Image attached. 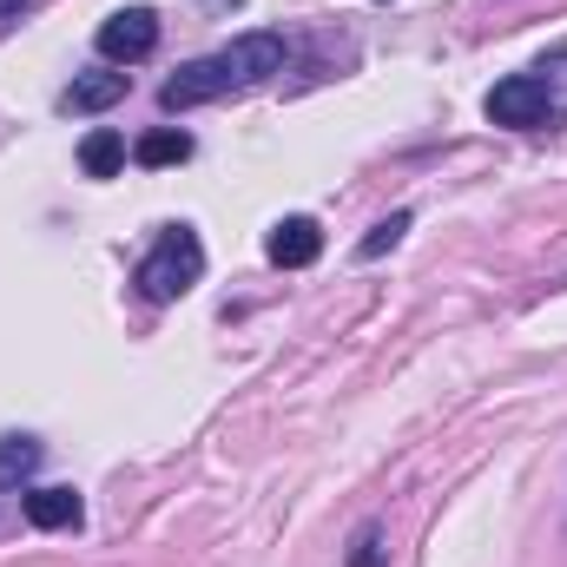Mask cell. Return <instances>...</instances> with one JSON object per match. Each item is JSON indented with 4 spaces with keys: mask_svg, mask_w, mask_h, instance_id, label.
<instances>
[{
    "mask_svg": "<svg viewBox=\"0 0 567 567\" xmlns=\"http://www.w3.org/2000/svg\"><path fill=\"white\" fill-rule=\"evenodd\" d=\"M205 278V245H198V231H165L152 251H145L140 265V290L152 297V303H172V297H185L192 284Z\"/></svg>",
    "mask_w": 567,
    "mask_h": 567,
    "instance_id": "obj_1",
    "label": "cell"
},
{
    "mask_svg": "<svg viewBox=\"0 0 567 567\" xmlns=\"http://www.w3.org/2000/svg\"><path fill=\"white\" fill-rule=\"evenodd\" d=\"M212 60H218V73H225V93H231V86H258V80L284 73V40L278 33H245V40H231V47L212 53Z\"/></svg>",
    "mask_w": 567,
    "mask_h": 567,
    "instance_id": "obj_2",
    "label": "cell"
},
{
    "mask_svg": "<svg viewBox=\"0 0 567 567\" xmlns=\"http://www.w3.org/2000/svg\"><path fill=\"white\" fill-rule=\"evenodd\" d=\"M548 113H555V100H548V80L542 73H515V80H502L488 93V120L495 126H542Z\"/></svg>",
    "mask_w": 567,
    "mask_h": 567,
    "instance_id": "obj_3",
    "label": "cell"
},
{
    "mask_svg": "<svg viewBox=\"0 0 567 567\" xmlns=\"http://www.w3.org/2000/svg\"><path fill=\"white\" fill-rule=\"evenodd\" d=\"M152 47H158V13H152V7H120V13H106V27H100V53H106V60L133 66Z\"/></svg>",
    "mask_w": 567,
    "mask_h": 567,
    "instance_id": "obj_4",
    "label": "cell"
},
{
    "mask_svg": "<svg viewBox=\"0 0 567 567\" xmlns=\"http://www.w3.org/2000/svg\"><path fill=\"white\" fill-rule=\"evenodd\" d=\"M225 93V73H218V60H192V66H178L172 80H165V106L172 113H185V106H205V100H218Z\"/></svg>",
    "mask_w": 567,
    "mask_h": 567,
    "instance_id": "obj_5",
    "label": "cell"
},
{
    "mask_svg": "<svg viewBox=\"0 0 567 567\" xmlns=\"http://www.w3.org/2000/svg\"><path fill=\"white\" fill-rule=\"evenodd\" d=\"M271 265H284V271H303V265H317V251H323V231H317V218H284V225H271Z\"/></svg>",
    "mask_w": 567,
    "mask_h": 567,
    "instance_id": "obj_6",
    "label": "cell"
},
{
    "mask_svg": "<svg viewBox=\"0 0 567 567\" xmlns=\"http://www.w3.org/2000/svg\"><path fill=\"white\" fill-rule=\"evenodd\" d=\"M120 100H126V73H80V80L60 93L66 113H106V106H120Z\"/></svg>",
    "mask_w": 567,
    "mask_h": 567,
    "instance_id": "obj_7",
    "label": "cell"
},
{
    "mask_svg": "<svg viewBox=\"0 0 567 567\" xmlns=\"http://www.w3.org/2000/svg\"><path fill=\"white\" fill-rule=\"evenodd\" d=\"M27 522H33V528H80V495L60 488V482H53V488H33V495H27Z\"/></svg>",
    "mask_w": 567,
    "mask_h": 567,
    "instance_id": "obj_8",
    "label": "cell"
},
{
    "mask_svg": "<svg viewBox=\"0 0 567 567\" xmlns=\"http://www.w3.org/2000/svg\"><path fill=\"white\" fill-rule=\"evenodd\" d=\"M133 158H140V165H185V158H192V140H185L178 126H158V133H145V140L133 145Z\"/></svg>",
    "mask_w": 567,
    "mask_h": 567,
    "instance_id": "obj_9",
    "label": "cell"
},
{
    "mask_svg": "<svg viewBox=\"0 0 567 567\" xmlns=\"http://www.w3.org/2000/svg\"><path fill=\"white\" fill-rule=\"evenodd\" d=\"M80 165H86V178H113V172L126 165V140H120V133H86Z\"/></svg>",
    "mask_w": 567,
    "mask_h": 567,
    "instance_id": "obj_10",
    "label": "cell"
},
{
    "mask_svg": "<svg viewBox=\"0 0 567 567\" xmlns=\"http://www.w3.org/2000/svg\"><path fill=\"white\" fill-rule=\"evenodd\" d=\"M33 468H40V442L33 435H7L0 442V488H20Z\"/></svg>",
    "mask_w": 567,
    "mask_h": 567,
    "instance_id": "obj_11",
    "label": "cell"
},
{
    "mask_svg": "<svg viewBox=\"0 0 567 567\" xmlns=\"http://www.w3.org/2000/svg\"><path fill=\"white\" fill-rule=\"evenodd\" d=\"M403 231H410V212H390V218H383V225H377V231H370V238H363L357 251H363V258H383V251H390V245H396Z\"/></svg>",
    "mask_w": 567,
    "mask_h": 567,
    "instance_id": "obj_12",
    "label": "cell"
},
{
    "mask_svg": "<svg viewBox=\"0 0 567 567\" xmlns=\"http://www.w3.org/2000/svg\"><path fill=\"white\" fill-rule=\"evenodd\" d=\"M20 7H27V0H0V20H13V13H20Z\"/></svg>",
    "mask_w": 567,
    "mask_h": 567,
    "instance_id": "obj_13",
    "label": "cell"
}]
</instances>
